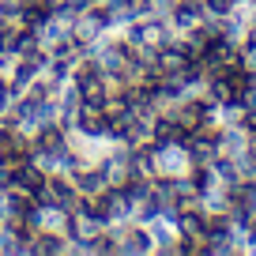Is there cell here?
<instances>
[{"instance_id": "cell-3", "label": "cell", "mask_w": 256, "mask_h": 256, "mask_svg": "<svg viewBox=\"0 0 256 256\" xmlns=\"http://www.w3.org/2000/svg\"><path fill=\"white\" fill-rule=\"evenodd\" d=\"M80 87V102L90 106V110H102L110 102V87H106V76H94V80H76Z\"/></svg>"}, {"instance_id": "cell-4", "label": "cell", "mask_w": 256, "mask_h": 256, "mask_svg": "<svg viewBox=\"0 0 256 256\" xmlns=\"http://www.w3.org/2000/svg\"><path fill=\"white\" fill-rule=\"evenodd\" d=\"M76 132L80 136H106V113L102 110H90V106H80V113H76Z\"/></svg>"}, {"instance_id": "cell-1", "label": "cell", "mask_w": 256, "mask_h": 256, "mask_svg": "<svg viewBox=\"0 0 256 256\" xmlns=\"http://www.w3.org/2000/svg\"><path fill=\"white\" fill-rule=\"evenodd\" d=\"M64 248H68V238L49 230H34V238L26 241V256H64Z\"/></svg>"}, {"instance_id": "cell-2", "label": "cell", "mask_w": 256, "mask_h": 256, "mask_svg": "<svg viewBox=\"0 0 256 256\" xmlns=\"http://www.w3.org/2000/svg\"><path fill=\"white\" fill-rule=\"evenodd\" d=\"M46 170H42L38 166V162H19V166L16 170H12V184H16V188H26V192H38L42 188V184H46Z\"/></svg>"}, {"instance_id": "cell-5", "label": "cell", "mask_w": 256, "mask_h": 256, "mask_svg": "<svg viewBox=\"0 0 256 256\" xmlns=\"http://www.w3.org/2000/svg\"><path fill=\"white\" fill-rule=\"evenodd\" d=\"M16 98V90H12V83H8V76H0V110Z\"/></svg>"}]
</instances>
